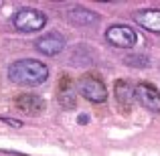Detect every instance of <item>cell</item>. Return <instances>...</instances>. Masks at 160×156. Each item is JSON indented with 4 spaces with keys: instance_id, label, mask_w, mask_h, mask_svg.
I'll list each match as a JSON object with an SVG mask.
<instances>
[{
    "instance_id": "cell-11",
    "label": "cell",
    "mask_w": 160,
    "mask_h": 156,
    "mask_svg": "<svg viewBox=\"0 0 160 156\" xmlns=\"http://www.w3.org/2000/svg\"><path fill=\"white\" fill-rule=\"evenodd\" d=\"M59 103L63 105V108L71 109L75 108V98H73V89H71V85H59Z\"/></svg>"
},
{
    "instance_id": "cell-12",
    "label": "cell",
    "mask_w": 160,
    "mask_h": 156,
    "mask_svg": "<svg viewBox=\"0 0 160 156\" xmlns=\"http://www.w3.org/2000/svg\"><path fill=\"white\" fill-rule=\"evenodd\" d=\"M87 122H89V120H87V116H79V124H87Z\"/></svg>"
},
{
    "instance_id": "cell-8",
    "label": "cell",
    "mask_w": 160,
    "mask_h": 156,
    "mask_svg": "<svg viewBox=\"0 0 160 156\" xmlns=\"http://www.w3.org/2000/svg\"><path fill=\"white\" fill-rule=\"evenodd\" d=\"M134 20L140 24L142 28L150 33H158L160 35V10H154V8H146V10H138L134 14Z\"/></svg>"
},
{
    "instance_id": "cell-1",
    "label": "cell",
    "mask_w": 160,
    "mask_h": 156,
    "mask_svg": "<svg viewBox=\"0 0 160 156\" xmlns=\"http://www.w3.org/2000/svg\"><path fill=\"white\" fill-rule=\"evenodd\" d=\"M8 79L16 85H41L49 79V67L39 59H18L8 67Z\"/></svg>"
},
{
    "instance_id": "cell-10",
    "label": "cell",
    "mask_w": 160,
    "mask_h": 156,
    "mask_svg": "<svg viewBox=\"0 0 160 156\" xmlns=\"http://www.w3.org/2000/svg\"><path fill=\"white\" fill-rule=\"evenodd\" d=\"M67 18L71 20L73 24H93L99 20V14L93 10H89V8H83V6H77V8H71L69 12H67Z\"/></svg>"
},
{
    "instance_id": "cell-9",
    "label": "cell",
    "mask_w": 160,
    "mask_h": 156,
    "mask_svg": "<svg viewBox=\"0 0 160 156\" xmlns=\"http://www.w3.org/2000/svg\"><path fill=\"white\" fill-rule=\"evenodd\" d=\"M116 99L124 109H128L132 102L136 99V87H132V83L126 81V79L116 81Z\"/></svg>"
},
{
    "instance_id": "cell-5",
    "label": "cell",
    "mask_w": 160,
    "mask_h": 156,
    "mask_svg": "<svg viewBox=\"0 0 160 156\" xmlns=\"http://www.w3.org/2000/svg\"><path fill=\"white\" fill-rule=\"evenodd\" d=\"M136 102L142 103V108L150 109L154 113H160V91L152 83H138L136 85Z\"/></svg>"
},
{
    "instance_id": "cell-7",
    "label": "cell",
    "mask_w": 160,
    "mask_h": 156,
    "mask_svg": "<svg viewBox=\"0 0 160 156\" xmlns=\"http://www.w3.org/2000/svg\"><path fill=\"white\" fill-rule=\"evenodd\" d=\"M14 103H16V109H20V112L27 113V116H39L45 109V102L35 93L18 95V98L14 99Z\"/></svg>"
},
{
    "instance_id": "cell-2",
    "label": "cell",
    "mask_w": 160,
    "mask_h": 156,
    "mask_svg": "<svg viewBox=\"0 0 160 156\" xmlns=\"http://www.w3.org/2000/svg\"><path fill=\"white\" fill-rule=\"evenodd\" d=\"M12 23H14V28L20 33H37L45 28L47 16H45V12L37 10V8H22L14 14Z\"/></svg>"
},
{
    "instance_id": "cell-6",
    "label": "cell",
    "mask_w": 160,
    "mask_h": 156,
    "mask_svg": "<svg viewBox=\"0 0 160 156\" xmlns=\"http://www.w3.org/2000/svg\"><path fill=\"white\" fill-rule=\"evenodd\" d=\"M35 47H37L39 53L49 55V57H55V55H59L63 49H65V39H63L59 33H49V35L37 39Z\"/></svg>"
},
{
    "instance_id": "cell-3",
    "label": "cell",
    "mask_w": 160,
    "mask_h": 156,
    "mask_svg": "<svg viewBox=\"0 0 160 156\" xmlns=\"http://www.w3.org/2000/svg\"><path fill=\"white\" fill-rule=\"evenodd\" d=\"M77 89L91 103H103L108 99V89L103 81L99 77H93V75H83L77 81Z\"/></svg>"
},
{
    "instance_id": "cell-4",
    "label": "cell",
    "mask_w": 160,
    "mask_h": 156,
    "mask_svg": "<svg viewBox=\"0 0 160 156\" xmlns=\"http://www.w3.org/2000/svg\"><path fill=\"white\" fill-rule=\"evenodd\" d=\"M106 39L109 45H113L118 49H132L138 41V35L128 24H113L106 31Z\"/></svg>"
}]
</instances>
